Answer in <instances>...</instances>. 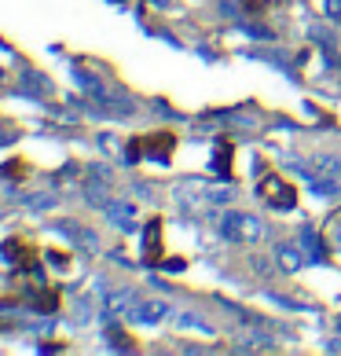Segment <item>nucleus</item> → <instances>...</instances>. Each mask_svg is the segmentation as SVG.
I'll return each mask as SVG.
<instances>
[{"mask_svg":"<svg viewBox=\"0 0 341 356\" xmlns=\"http://www.w3.org/2000/svg\"><path fill=\"white\" fill-rule=\"evenodd\" d=\"M224 235H231V239H246V235H257V224H253V217H228L224 220Z\"/></svg>","mask_w":341,"mask_h":356,"instance_id":"obj_1","label":"nucleus"}]
</instances>
